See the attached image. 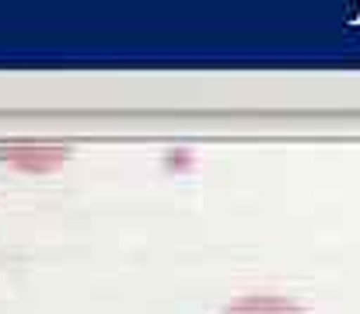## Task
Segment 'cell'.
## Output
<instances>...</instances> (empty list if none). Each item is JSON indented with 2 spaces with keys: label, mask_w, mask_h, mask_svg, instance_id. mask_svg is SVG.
Instances as JSON below:
<instances>
[{
  "label": "cell",
  "mask_w": 360,
  "mask_h": 314,
  "mask_svg": "<svg viewBox=\"0 0 360 314\" xmlns=\"http://www.w3.org/2000/svg\"><path fill=\"white\" fill-rule=\"evenodd\" d=\"M224 314H304L297 304H290V301H283V297H245V301H238L231 311H224Z\"/></svg>",
  "instance_id": "1"
}]
</instances>
